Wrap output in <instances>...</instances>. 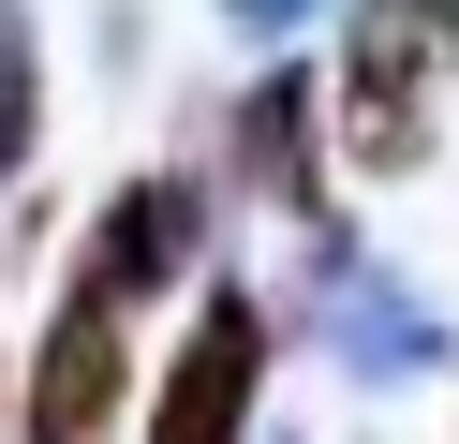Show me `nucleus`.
<instances>
[{
  "label": "nucleus",
  "mask_w": 459,
  "mask_h": 444,
  "mask_svg": "<svg viewBox=\"0 0 459 444\" xmlns=\"http://www.w3.org/2000/svg\"><path fill=\"white\" fill-rule=\"evenodd\" d=\"M311 15H326V0H222V30H252V45H297Z\"/></svg>",
  "instance_id": "nucleus-8"
},
{
  "label": "nucleus",
  "mask_w": 459,
  "mask_h": 444,
  "mask_svg": "<svg viewBox=\"0 0 459 444\" xmlns=\"http://www.w3.org/2000/svg\"><path fill=\"white\" fill-rule=\"evenodd\" d=\"M267 355H281V311L252 282H193V326L149 385V444H252L267 414Z\"/></svg>",
  "instance_id": "nucleus-4"
},
{
  "label": "nucleus",
  "mask_w": 459,
  "mask_h": 444,
  "mask_svg": "<svg viewBox=\"0 0 459 444\" xmlns=\"http://www.w3.org/2000/svg\"><path fill=\"white\" fill-rule=\"evenodd\" d=\"M459 89V0H341V74H326V148L356 178H415Z\"/></svg>",
  "instance_id": "nucleus-1"
},
{
  "label": "nucleus",
  "mask_w": 459,
  "mask_h": 444,
  "mask_svg": "<svg viewBox=\"0 0 459 444\" xmlns=\"http://www.w3.org/2000/svg\"><path fill=\"white\" fill-rule=\"evenodd\" d=\"M119 414H134V311L60 266L45 341H30V370H15V444H104Z\"/></svg>",
  "instance_id": "nucleus-5"
},
{
  "label": "nucleus",
  "mask_w": 459,
  "mask_h": 444,
  "mask_svg": "<svg viewBox=\"0 0 459 444\" xmlns=\"http://www.w3.org/2000/svg\"><path fill=\"white\" fill-rule=\"evenodd\" d=\"M30 148H45V30L30 0H0V193L30 178Z\"/></svg>",
  "instance_id": "nucleus-7"
},
{
  "label": "nucleus",
  "mask_w": 459,
  "mask_h": 444,
  "mask_svg": "<svg viewBox=\"0 0 459 444\" xmlns=\"http://www.w3.org/2000/svg\"><path fill=\"white\" fill-rule=\"evenodd\" d=\"M0 444H15V370H0Z\"/></svg>",
  "instance_id": "nucleus-9"
},
{
  "label": "nucleus",
  "mask_w": 459,
  "mask_h": 444,
  "mask_svg": "<svg viewBox=\"0 0 459 444\" xmlns=\"http://www.w3.org/2000/svg\"><path fill=\"white\" fill-rule=\"evenodd\" d=\"M222 178H238L252 207H281V222H326V74L311 59H267V74L222 104Z\"/></svg>",
  "instance_id": "nucleus-6"
},
{
  "label": "nucleus",
  "mask_w": 459,
  "mask_h": 444,
  "mask_svg": "<svg viewBox=\"0 0 459 444\" xmlns=\"http://www.w3.org/2000/svg\"><path fill=\"white\" fill-rule=\"evenodd\" d=\"M208 237H222V193L193 163H134L119 193L90 207V237H74V282L119 296V311H163V296L208 282Z\"/></svg>",
  "instance_id": "nucleus-2"
},
{
  "label": "nucleus",
  "mask_w": 459,
  "mask_h": 444,
  "mask_svg": "<svg viewBox=\"0 0 459 444\" xmlns=\"http://www.w3.org/2000/svg\"><path fill=\"white\" fill-rule=\"evenodd\" d=\"M297 326H311V341H326L356 385H429V370L459 355V341H445V311H429V296L400 282L385 252H356L341 222H311V282H297Z\"/></svg>",
  "instance_id": "nucleus-3"
}]
</instances>
